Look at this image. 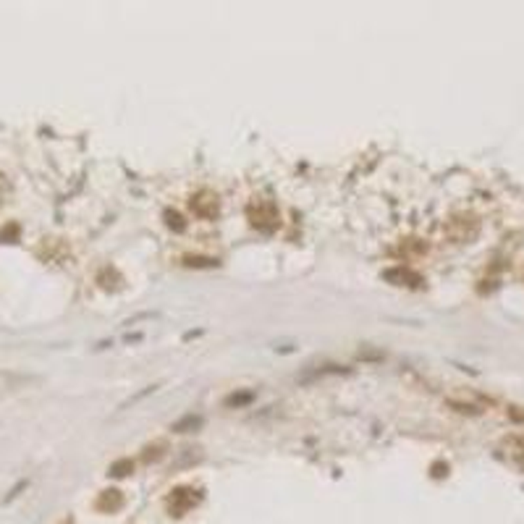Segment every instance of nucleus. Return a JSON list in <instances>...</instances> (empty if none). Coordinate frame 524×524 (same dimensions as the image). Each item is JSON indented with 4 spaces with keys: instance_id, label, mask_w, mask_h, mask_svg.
<instances>
[{
    "instance_id": "nucleus-1",
    "label": "nucleus",
    "mask_w": 524,
    "mask_h": 524,
    "mask_svg": "<svg viewBox=\"0 0 524 524\" xmlns=\"http://www.w3.org/2000/svg\"><path fill=\"white\" fill-rule=\"evenodd\" d=\"M249 218H252V223H254L257 228L270 231V228L278 225V210H275L273 202H260V205H252V208H249Z\"/></svg>"
},
{
    "instance_id": "nucleus-2",
    "label": "nucleus",
    "mask_w": 524,
    "mask_h": 524,
    "mask_svg": "<svg viewBox=\"0 0 524 524\" xmlns=\"http://www.w3.org/2000/svg\"><path fill=\"white\" fill-rule=\"evenodd\" d=\"M199 496H196V490L192 487H179V490H173V496L168 498V509L173 516H183L189 509H194Z\"/></svg>"
},
{
    "instance_id": "nucleus-3",
    "label": "nucleus",
    "mask_w": 524,
    "mask_h": 524,
    "mask_svg": "<svg viewBox=\"0 0 524 524\" xmlns=\"http://www.w3.org/2000/svg\"><path fill=\"white\" fill-rule=\"evenodd\" d=\"M192 208L196 210V215L212 218V215L218 212V199H215V194H210V192H202V194H196V199H192Z\"/></svg>"
},
{
    "instance_id": "nucleus-4",
    "label": "nucleus",
    "mask_w": 524,
    "mask_h": 524,
    "mask_svg": "<svg viewBox=\"0 0 524 524\" xmlns=\"http://www.w3.org/2000/svg\"><path fill=\"white\" fill-rule=\"evenodd\" d=\"M123 503V496L121 490H103L100 498H97V509L100 511H118Z\"/></svg>"
},
{
    "instance_id": "nucleus-5",
    "label": "nucleus",
    "mask_w": 524,
    "mask_h": 524,
    "mask_svg": "<svg viewBox=\"0 0 524 524\" xmlns=\"http://www.w3.org/2000/svg\"><path fill=\"white\" fill-rule=\"evenodd\" d=\"M385 278H388V281H412V286H414V283H419V275L409 273V270H404V268L388 270V273H385Z\"/></svg>"
},
{
    "instance_id": "nucleus-6",
    "label": "nucleus",
    "mask_w": 524,
    "mask_h": 524,
    "mask_svg": "<svg viewBox=\"0 0 524 524\" xmlns=\"http://www.w3.org/2000/svg\"><path fill=\"white\" fill-rule=\"evenodd\" d=\"M19 234H21L19 223H8V225L0 231V241H3V244H13V241L19 239Z\"/></svg>"
},
{
    "instance_id": "nucleus-7",
    "label": "nucleus",
    "mask_w": 524,
    "mask_h": 524,
    "mask_svg": "<svg viewBox=\"0 0 524 524\" xmlns=\"http://www.w3.org/2000/svg\"><path fill=\"white\" fill-rule=\"evenodd\" d=\"M199 425H202V417H194V414H189L186 419L176 422V425H173V430H176V432H189V430H194V427H199Z\"/></svg>"
},
{
    "instance_id": "nucleus-8",
    "label": "nucleus",
    "mask_w": 524,
    "mask_h": 524,
    "mask_svg": "<svg viewBox=\"0 0 524 524\" xmlns=\"http://www.w3.org/2000/svg\"><path fill=\"white\" fill-rule=\"evenodd\" d=\"M131 470H134V464H131L129 458H123V461H116V464L110 467V474H113V477H123V474H129Z\"/></svg>"
},
{
    "instance_id": "nucleus-9",
    "label": "nucleus",
    "mask_w": 524,
    "mask_h": 524,
    "mask_svg": "<svg viewBox=\"0 0 524 524\" xmlns=\"http://www.w3.org/2000/svg\"><path fill=\"white\" fill-rule=\"evenodd\" d=\"M165 218H168L170 228H176V231H181L183 228V221H181V215H179V212H170L168 210V212H165Z\"/></svg>"
},
{
    "instance_id": "nucleus-10",
    "label": "nucleus",
    "mask_w": 524,
    "mask_h": 524,
    "mask_svg": "<svg viewBox=\"0 0 524 524\" xmlns=\"http://www.w3.org/2000/svg\"><path fill=\"white\" fill-rule=\"evenodd\" d=\"M252 399V393H244V396H231L228 399V404H244V401H249Z\"/></svg>"
},
{
    "instance_id": "nucleus-11",
    "label": "nucleus",
    "mask_w": 524,
    "mask_h": 524,
    "mask_svg": "<svg viewBox=\"0 0 524 524\" xmlns=\"http://www.w3.org/2000/svg\"><path fill=\"white\" fill-rule=\"evenodd\" d=\"M186 265H215V260H199V257L194 260V257H189V260H186Z\"/></svg>"
},
{
    "instance_id": "nucleus-12",
    "label": "nucleus",
    "mask_w": 524,
    "mask_h": 524,
    "mask_svg": "<svg viewBox=\"0 0 524 524\" xmlns=\"http://www.w3.org/2000/svg\"><path fill=\"white\" fill-rule=\"evenodd\" d=\"M3 189H6V179L0 176V202H3Z\"/></svg>"
}]
</instances>
